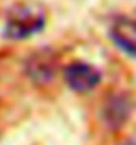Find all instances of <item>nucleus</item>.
<instances>
[{
  "label": "nucleus",
  "instance_id": "nucleus-1",
  "mask_svg": "<svg viewBox=\"0 0 136 145\" xmlns=\"http://www.w3.org/2000/svg\"><path fill=\"white\" fill-rule=\"evenodd\" d=\"M45 28V11L32 4L13 6L6 15L4 37L11 41H22L39 34Z\"/></svg>",
  "mask_w": 136,
  "mask_h": 145
},
{
  "label": "nucleus",
  "instance_id": "nucleus-2",
  "mask_svg": "<svg viewBox=\"0 0 136 145\" xmlns=\"http://www.w3.org/2000/svg\"><path fill=\"white\" fill-rule=\"evenodd\" d=\"M101 71L86 61H71L64 69L65 84L77 93H88L101 84Z\"/></svg>",
  "mask_w": 136,
  "mask_h": 145
},
{
  "label": "nucleus",
  "instance_id": "nucleus-3",
  "mask_svg": "<svg viewBox=\"0 0 136 145\" xmlns=\"http://www.w3.org/2000/svg\"><path fill=\"white\" fill-rule=\"evenodd\" d=\"M110 39L123 54L136 58V21L129 17H118L110 24Z\"/></svg>",
  "mask_w": 136,
  "mask_h": 145
},
{
  "label": "nucleus",
  "instance_id": "nucleus-4",
  "mask_svg": "<svg viewBox=\"0 0 136 145\" xmlns=\"http://www.w3.org/2000/svg\"><path fill=\"white\" fill-rule=\"evenodd\" d=\"M24 71L28 78L35 84H47L54 78L56 72V58L47 50L35 52L26 60Z\"/></svg>",
  "mask_w": 136,
  "mask_h": 145
},
{
  "label": "nucleus",
  "instance_id": "nucleus-5",
  "mask_svg": "<svg viewBox=\"0 0 136 145\" xmlns=\"http://www.w3.org/2000/svg\"><path fill=\"white\" fill-rule=\"evenodd\" d=\"M129 114H131V104H129V99L123 95L112 97L102 108V119L110 128H119L127 121Z\"/></svg>",
  "mask_w": 136,
  "mask_h": 145
},
{
  "label": "nucleus",
  "instance_id": "nucleus-6",
  "mask_svg": "<svg viewBox=\"0 0 136 145\" xmlns=\"http://www.w3.org/2000/svg\"><path fill=\"white\" fill-rule=\"evenodd\" d=\"M121 145H136V138H129V140H125Z\"/></svg>",
  "mask_w": 136,
  "mask_h": 145
}]
</instances>
